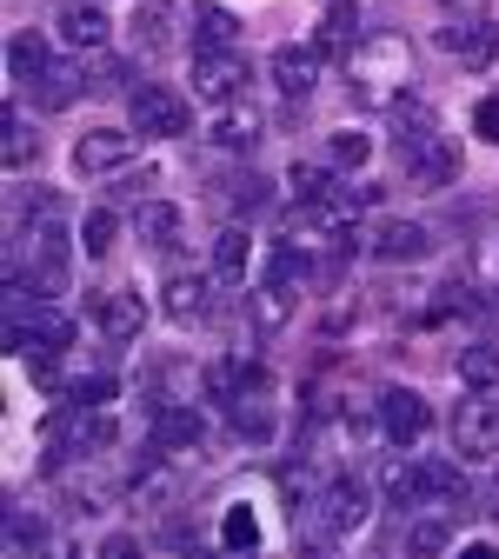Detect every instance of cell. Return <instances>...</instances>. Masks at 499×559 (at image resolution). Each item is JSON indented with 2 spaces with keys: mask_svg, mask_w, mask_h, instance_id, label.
I'll return each mask as SVG.
<instances>
[{
  "mask_svg": "<svg viewBox=\"0 0 499 559\" xmlns=\"http://www.w3.org/2000/svg\"><path fill=\"white\" fill-rule=\"evenodd\" d=\"M346 81H353V100L360 107L393 114L406 100V87H413V40L406 34H367L346 53Z\"/></svg>",
  "mask_w": 499,
  "mask_h": 559,
  "instance_id": "obj_1",
  "label": "cell"
},
{
  "mask_svg": "<svg viewBox=\"0 0 499 559\" xmlns=\"http://www.w3.org/2000/svg\"><path fill=\"white\" fill-rule=\"evenodd\" d=\"M247 60H240V47H193V94L206 100V107H234V100H247Z\"/></svg>",
  "mask_w": 499,
  "mask_h": 559,
  "instance_id": "obj_2",
  "label": "cell"
},
{
  "mask_svg": "<svg viewBox=\"0 0 499 559\" xmlns=\"http://www.w3.org/2000/svg\"><path fill=\"white\" fill-rule=\"evenodd\" d=\"M127 120H133V133L140 140H180L187 127H193V107L174 94V87H133L127 94Z\"/></svg>",
  "mask_w": 499,
  "mask_h": 559,
  "instance_id": "obj_3",
  "label": "cell"
},
{
  "mask_svg": "<svg viewBox=\"0 0 499 559\" xmlns=\"http://www.w3.org/2000/svg\"><path fill=\"white\" fill-rule=\"evenodd\" d=\"M367 513H373V493L360 479H333L326 493L313 500V513H307V526H313V539H340V533H353V526H367Z\"/></svg>",
  "mask_w": 499,
  "mask_h": 559,
  "instance_id": "obj_4",
  "label": "cell"
},
{
  "mask_svg": "<svg viewBox=\"0 0 499 559\" xmlns=\"http://www.w3.org/2000/svg\"><path fill=\"white\" fill-rule=\"evenodd\" d=\"M453 453L460 460H499V400L492 393H466L453 406Z\"/></svg>",
  "mask_w": 499,
  "mask_h": 559,
  "instance_id": "obj_5",
  "label": "cell"
},
{
  "mask_svg": "<svg viewBox=\"0 0 499 559\" xmlns=\"http://www.w3.org/2000/svg\"><path fill=\"white\" fill-rule=\"evenodd\" d=\"M14 280H27L34 294H60V287H67V234H60L54 221H40V227H34L27 253L14 260Z\"/></svg>",
  "mask_w": 499,
  "mask_h": 559,
  "instance_id": "obj_6",
  "label": "cell"
},
{
  "mask_svg": "<svg viewBox=\"0 0 499 559\" xmlns=\"http://www.w3.org/2000/svg\"><path fill=\"white\" fill-rule=\"evenodd\" d=\"M406 174L419 193H447L460 180V140L433 133V140H419V147H406Z\"/></svg>",
  "mask_w": 499,
  "mask_h": 559,
  "instance_id": "obj_7",
  "label": "cell"
},
{
  "mask_svg": "<svg viewBox=\"0 0 499 559\" xmlns=\"http://www.w3.org/2000/svg\"><path fill=\"white\" fill-rule=\"evenodd\" d=\"M380 433H387L393 447H413V440H426V433H433V406H426L413 386H393V393L380 400Z\"/></svg>",
  "mask_w": 499,
  "mask_h": 559,
  "instance_id": "obj_8",
  "label": "cell"
},
{
  "mask_svg": "<svg viewBox=\"0 0 499 559\" xmlns=\"http://www.w3.org/2000/svg\"><path fill=\"white\" fill-rule=\"evenodd\" d=\"M367 253L387 260V266H413V260L433 253V234H426L419 221H380V227L367 234Z\"/></svg>",
  "mask_w": 499,
  "mask_h": 559,
  "instance_id": "obj_9",
  "label": "cell"
},
{
  "mask_svg": "<svg viewBox=\"0 0 499 559\" xmlns=\"http://www.w3.org/2000/svg\"><path fill=\"white\" fill-rule=\"evenodd\" d=\"M466 500V473H460V460H419V473H413V513L419 507H460Z\"/></svg>",
  "mask_w": 499,
  "mask_h": 559,
  "instance_id": "obj_10",
  "label": "cell"
},
{
  "mask_svg": "<svg viewBox=\"0 0 499 559\" xmlns=\"http://www.w3.org/2000/svg\"><path fill=\"white\" fill-rule=\"evenodd\" d=\"M273 87L287 94V100H307L320 87V47H307V40L273 47Z\"/></svg>",
  "mask_w": 499,
  "mask_h": 559,
  "instance_id": "obj_11",
  "label": "cell"
},
{
  "mask_svg": "<svg viewBox=\"0 0 499 559\" xmlns=\"http://www.w3.org/2000/svg\"><path fill=\"white\" fill-rule=\"evenodd\" d=\"M133 160V140L120 127H94L74 140V174H120Z\"/></svg>",
  "mask_w": 499,
  "mask_h": 559,
  "instance_id": "obj_12",
  "label": "cell"
},
{
  "mask_svg": "<svg viewBox=\"0 0 499 559\" xmlns=\"http://www.w3.org/2000/svg\"><path fill=\"white\" fill-rule=\"evenodd\" d=\"M161 313H167L174 326H200V320L213 313V280H200V273H174L167 287H161Z\"/></svg>",
  "mask_w": 499,
  "mask_h": 559,
  "instance_id": "obj_13",
  "label": "cell"
},
{
  "mask_svg": "<svg viewBox=\"0 0 499 559\" xmlns=\"http://www.w3.org/2000/svg\"><path fill=\"white\" fill-rule=\"evenodd\" d=\"M81 94H94V81H87V60H54L47 74H40V87H34V100H40V114H67Z\"/></svg>",
  "mask_w": 499,
  "mask_h": 559,
  "instance_id": "obj_14",
  "label": "cell"
},
{
  "mask_svg": "<svg viewBox=\"0 0 499 559\" xmlns=\"http://www.w3.org/2000/svg\"><path fill=\"white\" fill-rule=\"evenodd\" d=\"M54 34L74 47V53H100L114 27H107V14L94 8V0H74V8H60V14H54Z\"/></svg>",
  "mask_w": 499,
  "mask_h": 559,
  "instance_id": "obj_15",
  "label": "cell"
},
{
  "mask_svg": "<svg viewBox=\"0 0 499 559\" xmlns=\"http://www.w3.org/2000/svg\"><path fill=\"white\" fill-rule=\"evenodd\" d=\"M206 140L221 154H247L253 140H260V114H253V100H234V107H213V127H206Z\"/></svg>",
  "mask_w": 499,
  "mask_h": 559,
  "instance_id": "obj_16",
  "label": "cell"
},
{
  "mask_svg": "<svg viewBox=\"0 0 499 559\" xmlns=\"http://www.w3.org/2000/svg\"><path fill=\"white\" fill-rule=\"evenodd\" d=\"M294 307H300V287H294V280H260L253 300H247V320H253L260 333H280V326L294 320Z\"/></svg>",
  "mask_w": 499,
  "mask_h": 559,
  "instance_id": "obj_17",
  "label": "cell"
},
{
  "mask_svg": "<svg viewBox=\"0 0 499 559\" xmlns=\"http://www.w3.org/2000/svg\"><path fill=\"white\" fill-rule=\"evenodd\" d=\"M200 433H206L200 406H187V400H161V413H154V447L180 453V447H200Z\"/></svg>",
  "mask_w": 499,
  "mask_h": 559,
  "instance_id": "obj_18",
  "label": "cell"
},
{
  "mask_svg": "<svg viewBox=\"0 0 499 559\" xmlns=\"http://www.w3.org/2000/svg\"><path fill=\"white\" fill-rule=\"evenodd\" d=\"M133 234H140V247H147V253H174L180 247V206L174 200H140Z\"/></svg>",
  "mask_w": 499,
  "mask_h": 559,
  "instance_id": "obj_19",
  "label": "cell"
},
{
  "mask_svg": "<svg viewBox=\"0 0 499 559\" xmlns=\"http://www.w3.org/2000/svg\"><path fill=\"white\" fill-rule=\"evenodd\" d=\"M440 47H447L453 60H466V67H486V60L499 53V34H492L486 21H447V27H440Z\"/></svg>",
  "mask_w": 499,
  "mask_h": 559,
  "instance_id": "obj_20",
  "label": "cell"
},
{
  "mask_svg": "<svg viewBox=\"0 0 499 559\" xmlns=\"http://www.w3.org/2000/svg\"><path fill=\"white\" fill-rule=\"evenodd\" d=\"M94 320H100L107 340H133L140 326H147V300L127 294V287H120V294H100V300H94Z\"/></svg>",
  "mask_w": 499,
  "mask_h": 559,
  "instance_id": "obj_21",
  "label": "cell"
},
{
  "mask_svg": "<svg viewBox=\"0 0 499 559\" xmlns=\"http://www.w3.org/2000/svg\"><path fill=\"white\" fill-rule=\"evenodd\" d=\"M213 280H227V287H247L253 280V234L247 227H227L213 240Z\"/></svg>",
  "mask_w": 499,
  "mask_h": 559,
  "instance_id": "obj_22",
  "label": "cell"
},
{
  "mask_svg": "<svg viewBox=\"0 0 499 559\" xmlns=\"http://www.w3.org/2000/svg\"><path fill=\"white\" fill-rule=\"evenodd\" d=\"M447 546H453V520H447V513L419 507V513L406 520V552H413V559H440Z\"/></svg>",
  "mask_w": 499,
  "mask_h": 559,
  "instance_id": "obj_23",
  "label": "cell"
},
{
  "mask_svg": "<svg viewBox=\"0 0 499 559\" xmlns=\"http://www.w3.org/2000/svg\"><path fill=\"white\" fill-rule=\"evenodd\" d=\"M47 67H54V53H47L40 34H14V40H8V81H14V87H40Z\"/></svg>",
  "mask_w": 499,
  "mask_h": 559,
  "instance_id": "obj_24",
  "label": "cell"
},
{
  "mask_svg": "<svg viewBox=\"0 0 499 559\" xmlns=\"http://www.w3.org/2000/svg\"><path fill=\"white\" fill-rule=\"evenodd\" d=\"M333 160H294L287 167V187H294V200L300 206H320V200H333Z\"/></svg>",
  "mask_w": 499,
  "mask_h": 559,
  "instance_id": "obj_25",
  "label": "cell"
},
{
  "mask_svg": "<svg viewBox=\"0 0 499 559\" xmlns=\"http://www.w3.org/2000/svg\"><path fill=\"white\" fill-rule=\"evenodd\" d=\"M240 40V21L213 0H193V47H234Z\"/></svg>",
  "mask_w": 499,
  "mask_h": 559,
  "instance_id": "obj_26",
  "label": "cell"
},
{
  "mask_svg": "<svg viewBox=\"0 0 499 559\" xmlns=\"http://www.w3.org/2000/svg\"><path fill=\"white\" fill-rule=\"evenodd\" d=\"M133 40L147 47V53H161V47L174 40V8H167V0H140V14H133Z\"/></svg>",
  "mask_w": 499,
  "mask_h": 559,
  "instance_id": "obj_27",
  "label": "cell"
},
{
  "mask_svg": "<svg viewBox=\"0 0 499 559\" xmlns=\"http://www.w3.org/2000/svg\"><path fill=\"white\" fill-rule=\"evenodd\" d=\"M453 373H460L466 393H492L499 386V354H492V346H466V354L453 360Z\"/></svg>",
  "mask_w": 499,
  "mask_h": 559,
  "instance_id": "obj_28",
  "label": "cell"
},
{
  "mask_svg": "<svg viewBox=\"0 0 499 559\" xmlns=\"http://www.w3.org/2000/svg\"><path fill=\"white\" fill-rule=\"evenodd\" d=\"M320 53H353L360 47V8H333L326 21H320V40H313Z\"/></svg>",
  "mask_w": 499,
  "mask_h": 559,
  "instance_id": "obj_29",
  "label": "cell"
},
{
  "mask_svg": "<svg viewBox=\"0 0 499 559\" xmlns=\"http://www.w3.org/2000/svg\"><path fill=\"white\" fill-rule=\"evenodd\" d=\"M326 160H333L340 174H353V167H367V160H373V140H367V133H353V127H340V133H326Z\"/></svg>",
  "mask_w": 499,
  "mask_h": 559,
  "instance_id": "obj_30",
  "label": "cell"
},
{
  "mask_svg": "<svg viewBox=\"0 0 499 559\" xmlns=\"http://www.w3.org/2000/svg\"><path fill=\"white\" fill-rule=\"evenodd\" d=\"M221 546H227V552H253V546H260V520H253V507H227V520H221Z\"/></svg>",
  "mask_w": 499,
  "mask_h": 559,
  "instance_id": "obj_31",
  "label": "cell"
},
{
  "mask_svg": "<svg viewBox=\"0 0 499 559\" xmlns=\"http://www.w3.org/2000/svg\"><path fill=\"white\" fill-rule=\"evenodd\" d=\"M0 154H8V167H27L34 160V127L8 107V120H0Z\"/></svg>",
  "mask_w": 499,
  "mask_h": 559,
  "instance_id": "obj_32",
  "label": "cell"
},
{
  "mask_svg": "<svg viewBox=\"0 0 499 559\" xmlns=\"http://www.w3.org/2000/svg\"><path fill=\"white\" fill-rule=\"evenodd\" d=\"M413 473H419V460H380V486H387V500H393V507H406V513H413Z\"/></svg>",
  "mask_w": 499,
  "mask_h": 559,
  "instance_id": "obj_33",
  "label": "cell"
},
{
  "mask_svg": "<svg viewBox=\"0 0 499 559\" xmlns=\"http://www.w3.org/2000/svg\"><path fill=\"white\" fill-rule=\"evenodd\" d=\"M234 433H240V440H266V433H273V413L253 406V400H234Z\"/></svg>",
  "mask_w": 499,
  "mask_h": 559,
  "instance_id": "obj_34",
  "label": "cell"
},
{
  "mask_svg": "<svg viewBox=\"0 0 499 559\" xmlns=\"http://www.w3.org/2000/svg\"><path fill=\"white\" fill-rule=\"evenodd\" d=\"M67 400H74V406H107L114 400V373H94V380H74V386H67Z\"/></svg>",
  "mask_w": 499,
  "mask_h": 559,
  "instance_id": "obj_35",
  "label": "cell"
},
{
  "mask_svg": "<svg viewBox=\"0 0 499 559\" xmlns=\"http://www.w3.org/2000/svg\"><path fill=\"white\" fill-rule=\"evenodd\" d=\"M81 247H87L94 260H100V253L114 247V214H107V206H100V214H87V221H81Z\"/></svg>",
  "mask_w": 499,
  "mask_h": 559,
  "instance_id": "obj_36",
  "label": "cell"
},
{
  "mask_svg": "<svg viewBox=\"0 0 499 559\" xmlns=\"http://www.w3.org/2000/svg\"><path fill=\"white\" fill-rule=\"evenodd\" d=\"M234 206H240V214H266V206H273V187L253 174V180H240V187H234Z\"/></svg>",
  "mask_w": 499,
  "mask_h": 559,
  "instance_id": "obj_37",
  "label": "cell"
},
{
  "mask_svg": "<svg viewBox=\"0 0 499 559\" xmlns=\"http://www.w3.org/2000/svg\"><path fill=\"white\" fill-rule=\"evenodd\" d=\"M473 133H479V140H492V147H499V94H486V100L473 107Z\"/></svg>",
  "mask_w": 499,
  "mask_h": 559,
  "instance_id": "obj_38",
  "label": "cell"
},
{
  "mask_svg": "<svg viewBox=\"0 0 499 559\" xmlns=\"http://www.w3.org/2000/svg\"><path fill=\"white\" fill-rule=\"evenodd\" d=\"M100 559H140V546H133V539H127V533H114V539H107V546H100Z\"/></svg>",
  "mask_w": 499,
  "mask_h": 559,
  "instance_id": "obj_39",
  "label": "cell"
},
{
  "mask_svg": "<svg viewBox=\"0 0 499 559\" xmlns=\"http://www.w3.org/2000/svg\"><path fill=\"white\" fill-rule=\"evenodd\" d=\"M440 8H447V14H466V21H479V14H486V0H440Z\"/></svg>",
  "mask_w": 499,
  "mask_h": 559,
  "instance_id": "obj_40",
  "label": "cell"
},
{
  "mask_svg": "<svg viewBox=\"0 0 499 559\" xmlns=\"http://www.w3.org/2000/svg\"><path fill=\"white\" fill-rule=\"evenodd\" d=\"M486 520H499V473L486 479Z\"/></svg>",
  "mask_w": 499,
  "mask_h": 559,
  "instance_id": "obj_41",
  "label": "cell"
},
{
  "mask_svg": "<svg viewBox=\"0 0 499 559\" xmlns=\"http://www.w3.org/2000/svg\"><path fill=\"white\" fill-rule=\"evenodd\" d=\"M460 559H499V552H492V546H466Z\"/></svg>",
  "mask_w": 499,
  "mask_h": 559,
  "instance_id": "obj_42",
  "label": "cell"
},
{
  "mask_svg": "<svg viewBox=\"0 0 499 559\" xmlns=\"http://www.w3.org/2000/svg\"><path fill=\"white\" fill-rule=\"evenodd\" d=\"M187 559H221V552H187Z\"/></svg>",
  "mask_w": 499,
  "mask_h": 559,
  "instance_id": "obj_43",
  "label": "cell"
},
{
  "mask_svg": "<svg viewBox=\"0 0 499 559\" xmlns=\"http://www.w3.org/2000/svg\"><path fill=\"white\" fill-rule=\"evenodd\" d=\"M227 559H260V552H227Z\"/></svg>",
  "mask_w": 499,
  "mask_h": 559,
  "instance_id": "obj_44",
  "label": "cell"
},
{
  "mask_svg": "<svg viewBox=\"0 0 499 559\" xmlns=\"http://www.w3.org/2000/svg\"><path fill=\"white\" fill-rule=\"evenodd\" d=\"M486 313H492V320H499V307H486Z\"/></svg>",
  "mask_w": 499,
  "mask_h": 559,
  "instance_id": "obj_45",
  "label": "cell"
}]
</instances>
